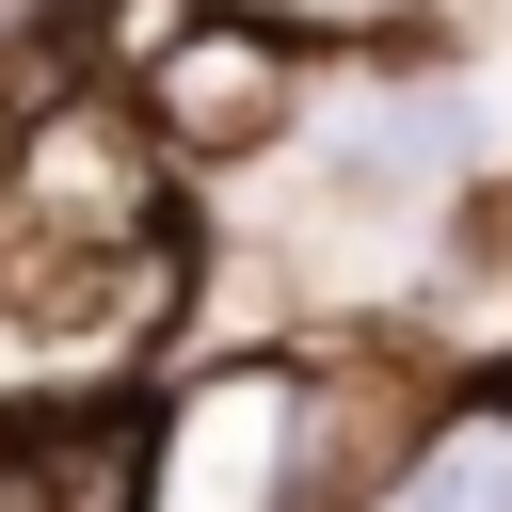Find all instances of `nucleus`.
Listing matches in <instances>:
<instances>
[{
    "label": "nucleus",
    "mask_w": 512,
    "mask_h": 512,
    "mask_svg": "<svg viewBox=\"0 0 512 512\" xmlns=\"http://www.w3.org/2000/svg\"><path fill=\"white\" fill-rule=\"evenodd\" d=\"M144 112H160V144H256L272 112H288V32H176L160 64H144Z\"/></svg>",
    "instance_id": "nucleus-1"
},
{
    "label": "nucleus",
    "mask_w": 512,
    "mask_h": 512,
    "mask_svg": "<svg viewBox=\"0 0 512 512\" xmlns=\"http://www.w3.org/2000/svg\"><path fill=\"white\" fill-rule=\"evenodd\" d=\"M384 480H400L416 512H448V496H512V400H464V416H448L416 464H384Z\"/></svg>",
    "instance_id": "nucleus-2"
},
{
    "label": "nucleus",
    "mask_w": 512,
    "mask_h": 512,
    "mask_svg": "<svg viewBox=\"0 0 512 512\" xmlns=\"http://www.w3.org/2000/svg\"><path fill=\"white\" fill-rule=\"evenodd\" d=\"M128 480H144L128 416H112V432H80V448H0V496H128Z\"/></svg>",
    "instance_id": "nucleus-3"
}]
</instances>
